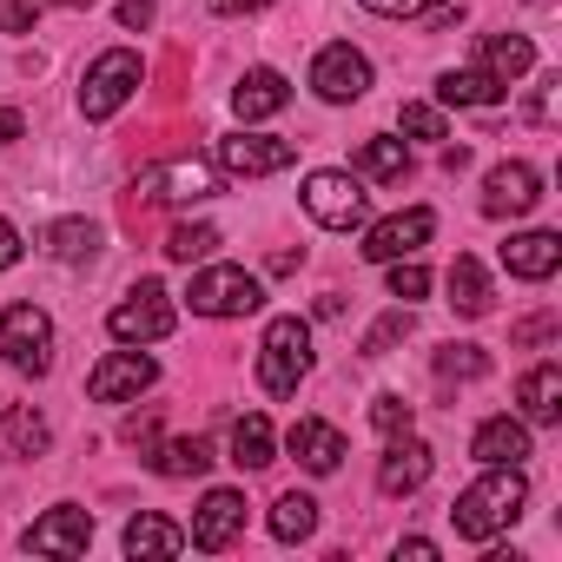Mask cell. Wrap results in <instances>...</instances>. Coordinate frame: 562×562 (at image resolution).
<instances>
[{
  "label": "cell",
  "instance_id": "6da1fadb",
  "mask_svg": "<svg viewBox=\"0 0 562 562\" xmlns=\"http://www.w3.org/2000/svg\"><path fill=\"white\" fill-rule=\"evenodd\" d=\"M522 503H529L522 463H483V476L450 503V529H457L463 542H490V536H503V529L522 516Z\"/></svg>",
  "mask_w": 562,
  "mask_h": 562
},
{
  "label": "cell",
  "instance_id": "7a4b0ae2",
  "mask_svg": "<svg viewBox=\"0 0 562 562\" xmlns=\"http://www.w3.org/2000/svg\"><path fill=\"white\" fill-rule=\"evenodd\" d=\"M312 378V325L305 318H271L258 345V384L271 397H292Z\"/></svg>",
  "mask_w": 562,
  "mask_h": 562
},
{
  "label": "cell",
  "instance_id": "3957f363",
  "mask_svg": "<svg viewBox=\"0 0 562 562\" xmlns=\"http://www.w3.org/2000/svg\"><path fill=\"white\" fill-rule=\"evenodd\" d=\"M133 192H139V205H205L225 192V172L205 159H159L133 179Z\"/></svg>",
  "mask_w": 562,
  "mask_h": 562
},
{
  "label": "cell",
  "instance_id": "277c9868",
  "mask_svg": "<svg viewBox=\"0 0 562 562\" xmlns=\"http://www.w3.org/2000/svg\"><path fill=\"white\" fill-rule=\"evenodd\" d=\"M305 212L325 225V232H358L364 218H371V192H364V179L358 172H338V166H318V172H305Z\"/></svg>",
  "mask_w": 562,
  "mask_h": 562
},
{
  "label": "cell",
  "instance_id": "5b68a950",
  "mask_svg": "<svg viewBox=\"0 0 562 562\" xmlns=\"http://www.w3.org/2000/svg\"><path fill=\"white\" fill-rule=\"evenodd\" d=\"M139 80H146V60H139L133 47H106V54L80 74V113H87V120H113V113L139 93Z\"/></svg>",
  "mask_w": 562,
  "mask_h": 562
},
{
  "label": "cell",
  "instance_id": "8992f818",
  "mask_svg": "<svg viewBox=\"0 0 562 562\" xmlns=\"http://www.w3.org/2000/svg\"><path fill=\"white\" fill-rule=\"evenodd\" d=\"M172 325H179V312H172V292L159 278H139V285L106 312V331L120 345H159V338H172Z\"/></svg>",
  "mask_w": 562,
  "mask_h": 562
},
{
  "label": "cell",
  "instance_id": "52a82bcc",
  "mask_svg": "<svg viewBox=\"0 0 562 562\" xmlns=\"http://www.w3.org/2000/svg\"><path fill=\"white\" fill-rule=\"evenodd\" d=\"M186 299H192L199 318H251L265 305V285H258V271H245V265H205Z\"/></svg>",
  "mask_w": 562,
  "mask_h": 562
},
{
  "label": "cell",
  "instance_id": "ba28073f",
  "mask_svg": "<svg viewBox=\"0 0 562 562\" xmlns=\"http://www.w3.org/2000/svg\"><path fill=\"white\" fill-rule=\"evenodd\" d=\"M0 358L21 378H47L54 371V318L41 305H8L0 312Z\"/></svg>",
  "mask_w": 562,
  "mask_h": 562
},
{
  "label": "cell",
  "instance_id": "9c48e42d",
  "mask_svg": "<svg viewBox=\"0 0 562 562\" xmlns=\"http://www.w3.org/2000/svg\"><path fill=\"white\" fill-rule=\"evenodd\" d=\"M299 159V146L292 139H278V133H251V126H238V133H225L218 146H212V166L225 172V179H271V172H285Z\"/></svg>",
  "mask_w": 562,
  "mask_h": 562
},
{
  "label": "cell",
  "instance_id": "30bf717a",
  "mask_svg": "<svg viewBox=\"0 0 562 562\" xmlns=\"http://www.w3.org/2000/svg\"><path fill=\"white\" fill-rule=\"evenodd\" d=\"M153 384H159V364H153L139 345H126V351H106V358L93 364L87 397H93V404H133V397L153 391Z\"/></svg>",
  "mask_w": 562,
  "mask_h": 562
},
{
  "label": "cell",
  "instance_id": "8fae6325",
  "mask_svg": "<svg viewBox=\"0 0 562 562\" xmlns=\"http://www.w3.org/2000/svg\"><path fill=\"white\" fill-rule=\"evenodd\" d=\"M430 232H437V212L430 205H411V212H391V218H378L371 232H364V258L371 265H391V258H417L424 245H430Z\"/></svg>",
  "mask_w": 562,
  "mask_h": 562
},
{
  "label": "cell",
  "instance_id": "7c38bea8",
  "mask_svg": "<svg viewBox=\"0 0 562 562\" xmlns=\"http://www.w3.org/2000/svg\"><path fill=\"white\" fill-rule=\"evenodd\" d=\"M312 87H318V100L351 106V100H364V87H371V60H364L351 41H331V47L312 60Z\"/></svg>",
  "mask_w": 562,
  "mask_h": 562
},
{
  "label": "cell",
  "instance_id": "4fadbf2b",
  "mask_svg": "<svg viewBox=\"0 0 562 562\" xmlns=\"http://www.w3.org/2000/svg\"><path fill=\"white\" fill-rule=\"evenodd\" d=\"M536 199H542V172L529 159H503L483 172V212L490 218H522Z\"/></svg>",
  "mask_w": 562,
  "mask_h": 562
},
{
  "label": "cell",
  "instance_id": "5bb4252c",
  "mask_svg": "<svg viewBox=\"0 0 562 562\" xmlns=\"http://www.w3.org/2000/svg\"><path fill=\"white\" fill-rule=\"evenodd\" d=\"M87 542H93V516H87L80 503H54V509L21 536L27 555H87Z\"/></svg>",
  "mask_w": 562,
  "mask_h": 562
},
{
  "label": "cell",
  "instance_id": "9a60e30c",
  "mask_svg": "<svg viewBox=\"0 0 562 562\" xmlns=\"http://www.w3.org/2000/svg\"><path fill=\"white\" fill-rule=\"evenodd\" d=\"M238 529H245V496H238V490H205V503L192 509L186 542H192V549H205V555H218V549H232V542H238Z\"/></svg>",
  "mask_w": 562,
  "mask_h": 562
},
{
  "label": "cell",
  "instance_id": "2e32d148",
  "mask_svg": "<svg viewBox=\"0 0 562 562\" xmlns=\"http://www.w3.org/2000/svg\"><path fill=\"white\" fill-rule=\"evenodd\" d=\"M430 470H437L430 443H417V437L404 430V437H391V450H384V463H378V490H384V496H417V490L430 483Z\"/></svg>",
  "mask_w": 562,
  "mask_h": 562
},
{
  "label": "cell",
  "instance_id": "e0dca14e",
  "mask_svg": "<svg viewBox=\"0 0 562 562\" xmlns=\"http://www.w3.org/2000/svg\"><path fill=\"white\" fill-rule=\"evenodd\" d=\"M292 106V80L278 74V67H251V74H238V87H232V113L251 126V120H271V113H285Z\"/></svg>",
  "mask_w": 562,
  "mask_h": 562
},
{
  "label": "cell",
  "instance_id": "ac0fdd59",
  "mask_svg": "<svg viewBox=\"0 0 562 562\" xmlns=\"http://www.w3.org/2000/svg\"><path fill=\"white\" fill-rule=\"evenodd\" d=\"M285 450H292L312 476H331V470L345 463V430L325 424V417H299V424L285 430Z\"/></svg>",
  "mask_w": 562,
  "mask_h": 562
},
{
  "label": "cell",
  "instance_id": "d6986e66",
  "mask_svg": "<svg viewBox=\"0 0 562 562\" xmlns=\"http://www.w3.org/2000/svg\"><path fill=\"white\" fill-rule=\"evenodd\" d=\"M503 265H509V278L542 285V278H555V265H562V232H516L503 245Z\"/></svg>",
  "mask_w": 562,
  "mask_h": 562
},
{
  "label": "cell",
  "instance_id": "ffe728a7",
  "mask_svg": "<svg viewBox=\"0 0 562 562\" xmlns=\"http://www.w3.org/2000/svg\"><path fill=\"white\" fill-rule=\"evenodd\" d=\"M54 430L34 404H14V411H0V457L8 463H27V457H47Z\"/></svg>",
  "mask_w": 562,
  "mask_h": 562
},
{
  "label": "cell",
  "instance_id": "44dd1931",
  "mask_svg": "<svg viewBox=\"0 0 562 562\" xmlns=\"http://www.w3.org/2000/svg\"><path fill=\"white\" fill-rule=\"evenodd\" d=\"M470 457L476 463H522L529 457V424L522 417H483L476 437H470Z\"/></svg>",
  "mask_w": 562,
  "mask_h": 562
},
{
  "label": "cell",
  "instance_id": "7402d4cb",
  "mask_svg": "<svg viewBox=\"0 0 562 562\" xmlns=\"http://www.w3.org/2000/svg\"><path fill=\"white\" fill-rule=\"evenodd\" d=\"M516 404H522V424H562V364H536V371H522Z\"/></svg>",
  "mask_w": 562,
  "mask_h": 562
},
{
  "label": "cell",
  "instance_id": "603a6c76",
  "mask_svg": "<svg viewBox=\"0 0 562 562\" xmlns=\"http://www.w3.org/2000/svg\"><path fill=\"white\" fill-rule=\"evenodd\" d=\"M232 463H238V470H265V463H278V430H271V417L245 411V417L232 424Z\"/></svg>",
  "mask_w": 562,
  "mask_h": 562
},
{
  "label": "cell",
  "instance_id": "cb8c5ba5",
  "mask_svg": "<svg viewBox=\"0 0 562 562\" xmlns=\"http://www.w3.org/2000/svg\"><path fill=\"white\" fill-rule=\"evenodd\" d=\"M476 67H483L490 80L516 87V80H522V74L536 67V47H529L522 34H490V41H483V60H476Z\"/></svg>",
  "mask_w": 562,
  "mask_h": 562
},
{
  "label": "cell",
  "instance_id": "d4e9b609",
  "mask_svg": "<svg viewBox=\"0 0 562 562\" xmlns=\"http://www.w3.org/2000/svg\"><path fill=\"white\" fill-rule=\"evenodd\" d=\"M503 93H509V87L490 80L483 67H450V74L437 80V100H443V106H496Z\"/></svg>",
  "mask_w": 562,
  "mask_h": 562
},
{
  "label": "cell",
  "instance_id": "484cf974",
  "mask_svg": "<svg viewBox=\"0 0 562 562\" xmlns=\"http://www.w3.org/2000/svg\"><path fill=\"white\" fill-rule=\"evenodd\" d=\"M351 172H358V179H378V186H397V179L411 172V146L391 139V133H384V139H364L358 159H351Z\"/></svg>",
  "mask_w": 562,
  "mask_h": 562
},
{
  "label": "cell",
  "instance_id": "4316f807",
  "mask_svg": "<svg viewBox=\"0 0 562 562\" xmlns=\"http://www.w3.org/2000/svg\"><path fill=\"white\" fill-rule=\"evenodd\" d=\"M153 470H159V476H172V483L205 476V470H212V443H205V437H172V443H159V450H153Z\"/></svg>",
  "mask_w": 562,
  "mask_h": 562
},
{
  "label": "cell",
  "instance_id": "83f0119b",
  "mask_svg": "<svg viewBox=\"0 0 562 562\" xmlns=\"http://www.w3.org/2000/svg\"><path fill=\"white\" fill-rule=\"evenodd\" d=\"M450 305H457L463 318H483V312H490V271H483L470 251L450 265Z\"/></svg>",
  "mask_w": 562,
  "mask_h": 562
},
{
  "label": "cell",
  "instance_id": "f1b7e54d",
  "mask_svg": "<svg viewBox=\"0 0 562 562\" xmlns=\"http://www.w3.org/2000/svg\"><path fill=\"white\" fill-rule=\"evenodd\" d=\"M186 549V529L166 522V516H133L126 522V555H179Z\"/></svg>",
  "mask_w": 562,
  "mask_h": 562
},
{
  "label": "cell",
  "instance_id": "f546056e",
  "mask_svg": "<svg viewBox=\"0 0 562 562\" xmlns=\"http://www.w3.org/2000/svg\"><path fill=\"white\" fill-rule=\"evenodd\" d=\"M312 529H318V503H312L305 490H285V496L271 503V536H278V542H305Z\"/></svg>",
  "mask_w": 562,
  "mask_h": 562
},
{
  "label": "cell",
  "instance_id": "4dcf8cb0",
  "mask_svg": "<svg viewBox=\"0 0 562 562\" xmlns=\"http://www.w3.org/2000/svg\"><path fill=\"white\" fill-rule=\"evenodd\" d=\"M100 225L93 218H60V225H47V251L60 258V265H80V258H93L100 251Z\"/></svg>",
  "mask_w": 562,
  "mask_h": 562
},
{
  "label": "cell",
  "instance_id": "1f68e13d",
  "mask_svg": "<svg viewBox=\"0 0 562 562\" xmlns=\"http://www.w3.org/2000/svg\"><path fill=\"white\" fill-rule=\"evenodd\" d=\"M218 251V225H172L166 232V258H179V265H205Z\"/></svg>",
  "mask_w": 562,
  "mask_h": 562
},
{
  "label": "cell",
  "instance_id": "d6a6232c",
  "mask_svg": "<svg viewBox=\"0 0 562 562\" xmlns=\"http://www.w3.org/2000/svg\"><path fill=\"white\" fill-rule=\"evenodd\" d=\"M411 338V305H397V312H384L371 331H364V358H384V351H397Z\"/></svg>",
  "mask_w": 562,
  "mask_h": 562
},
{
  "label": "cell",
  "instance_id": "836d02e7",
  "mask_svg": "<svg viewBox=\"0 0 562 562\" xmlns=\"http://www.w3.org/2000/svg\"><path fill=\"white\" fill-rule=\"evenodd\" d=\"M490 371V351H476V345H443L437 351V378H483Z\"/></svg>",
  "mask_w": 562,
  "mask_h": 562
},
{
  "label": "cell",
  "instance_id": "e575fe53",
  "mask_svg": "<svg viewBox=\"0 0 562 562\" xmlns=\"http://www.w3.org/2000/svg\"><path fill=\"white\" fill-rule=\"evenodd\" d=\"M430 292V271L417 265V258H391V299H404V305H417Z\"/></svg>",
  "mask_w": 562,
  "mask_h": 562
},
{
  "label": "cell",
  "instance_id": "d590c367",
  "mask_svg": "<svg viewBox=\"0 0 562 562\" xmlns=\"http://www.w3.org/2000/svg\"><path fill=\"white\" fill-rule=\"evenodd\" d=\"M397 126H404L411 139H450V133H443V106H430V100H411V106L397 113Z\"/></svg>",
  "mask_w": 562,
  "mask_h": 562
},
{
  "label": "cell",
  "instance_id": "8d00e7d4",
  "mask_svg": "<svg viewBox=\"0 0 562 562\" xmlns=\"http://www.w3.org/2000/svg\"><path fill=\"white\" fill-rule=\"evenodd\" d=\"M371 14H384V21H437L450 0H364Z\"/></svg>",
  "mask_w": 562,
  "mask_h": 562
},
{
  "label": "cell",
  "instance_id": "74e56055",
  "mask_svg": "<svg viewBox=\"0 0 562 562\" xmlns=\"http://www.w3.org/2000/svg\"><path fill=\"white\" fill-rule=\"evenodd\" d=\"M411 417H417V411H411L404 397H378V404H371V424H378L384 437H404V430H411Z\"/></svg>",
  "mask_w": 562,
  "mask_h": 562
},
{
  "label": "cell",
  "instance_id": "f35d334b",
  "mask_svg": "<svg viewBox=\"0 0 562 562\" xmlns=\"http://www.w3.org/2000/svg\"><path fill=\"white\" fill-rule=\"evenodd\" d=\"M41 21V0H8V8H0V27H8V34H27Z\"/></svg>",
  "mask_w": 562,
  "mask_h": 562
},
{
  "label": "cell",
  "instance_id": "ab89813d",
  "mask_svg": "<svg viewBox=\"0 0 562 562\" xmlns=\"http://www.w3.org/2000/svg\"><path fill=\"white\" fill-rule=\"evenodd\" d=\"M126 443H139V450H153V437H159V411H139V417H126V430H120Z\"/></svg>",
  "mask_w": 562,
  "mask_h": 562
},
{
  "label": "cell",
  "instance_id": "60d3db41",
  "mask_svg": "<svg viewBox=\"0 0 562 562\" xmlns=\"http://www.w3.org/2000/svg\"><path fill=\"white\" fill-rule=\"evenodd\" d=\"M555 87H562V80H542V87H536V100H529V120H536V126L555 120Z\"/></svg>",
  "mask_w": 562,
  "mask_h": 562
},
{
  "label": "cell",
  "instance_id": "b9f144b4",
  "mask_svg": "<svg viewBox=\"0 0 562 562\" xmlns=\"http://www.w3.org/2000/svg\"><path fill=\"white\" fill-rule=\"evenodd\" d=\"M21 251H27V245H21V232H14L8 218H0V271H8V265H21Z\"/></svg>",
  "mask_w": 562,
  "mask_h": 562
},
{
  "label": "cell",
  "instance_id": "7bdbcfd3",
  "mask_svg": "<svg viewBox=\"0 0 562 562\" xmlns=\"http://www.w3.org/2000/svg\"><path fill=\"white\" fill-rule=\"evenodd\" d=\"M120 27H153V0H120Z\"/></svg>",
  "mask_w": 562,
  "mask_h": 562
},
{
  "label": "cell",
  "instance_id": "ee69618b",
  "mask_svg": "<svg viewBox=\"0 0 562 562\" xmlns=\"http://www.w3.org/2000/svg\"><path fill=\"white\" fill-rule=\"evenodd\" d=\"M397 555H411V562H437V542H430V536H404Z\"/></svg>",
  "mask_w": 562,
  "mask_h": 562
},
{
  "label": "cell",
  "instance_id": "f6af8a7d",
  "mask_svg": "<svg viewBox=\"0 0 562 562\" xmlns=\"http://www.w3.org/2000/svg\"><path fill=\"white\" fill-rule=\"evenodd\" d=\"M212 14H258V8H271V0H205Z\"/></svg>",
  "mask_w": 562,
  "mask_h": 562
},
{
  "label": "cell",
  "instance_id": "bcb514c9",
  "mask_svg": "<svg viewBox=\"0 0 562 562\" xmlns=\"http://www.w3.org/2000/svg\"><path fill=\"white\" fill-rule=\"evenodd\" d=\"M8 139H21V113H14V106H0V146H8Z\"/></svg>",
  "mask_w": 562,
  "mask_h": 562
}]
</instances>
